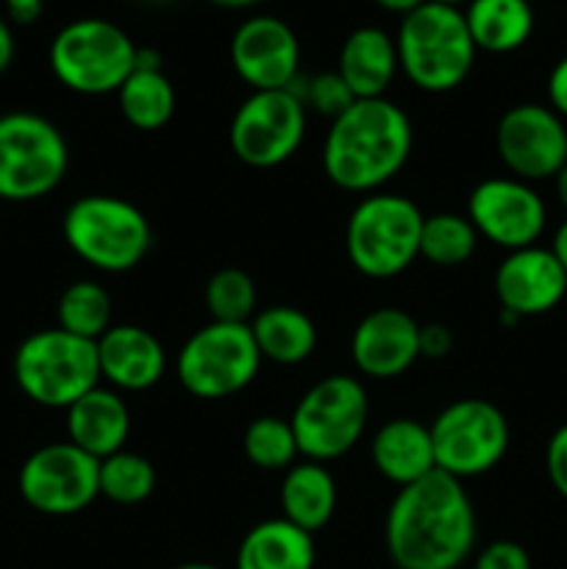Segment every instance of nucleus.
I'll list each match as a JSON object with an SVG mask.
<instances>
[{"mask_svg":"<svg viewBox=\"0 0 567 569\" xmlns=\"http://www.w3.org/2000/svg\"><path fill=\"white\" fill-rule=\"evenodd\" d=\"M384 542L398 569H461L476 548V511L461 481L434 470L400 487Z\"/></svg>","mask_w":567,"mask_h":569,"instance_id":"obj_1","label":"nucleus"},{"mask_svg":"<svg viewBox=\"0 0 567 569\" xmlns=\"http://www.w3.org/2000/svg\"><path fill=\"white\" fill-rule=\"evenodd\" d=\"M411 122L387 98L354 100L331 122L322 144V170L345 192H376L398 176L411 153Z\"/></svg>","mask_w":567,"mask_h":569,"instance_id":"obj_2","label":"nucleus"},{"mask_svg":"<svg viewBox=\"0 0 567 569\" xmlns=\"http://www.w3.org/2000/svg\"><path fill=\"white\" fill-rule=\"evenodd\" d=\"M398 67L422 92H450L461 87L476 61V44L461 9L426 0L400 20Z\"/></svg>","mask_w":567,"mask_h":569,"instance_id":"obj_3","label":"nucleus"},{"mask_svg":"<svg viewBox=\"0 0 567 569\" xmlns=\"http://www.w3.org/2000/svg\"><path fill=\"white\" fill-rule=\"evenodd\" d=\"M67 244L100 272H128L153 248V231L142 211L115 194H87L61 220Z\"/></svg>","mask_w":567,"mask_h":569,"instance_id":"obj_4","label":"nucleus"},{"mask_svg":"<svg viewBox=\"0 0 567 569\" xmlns=\"http://www.w3.org/2000/svg\"><path fill=\"white\" fill-rule=\"evenodd\" d=\"M98 345L61 328L31 333L14 353L17 387L44 409H70L98 387Z\"/></svg>","mask_w":567,"mask_h":569,"instance_id":"obj_5","label":"nucleus"},{"mask_svg":"<svg viewBox=\"0 0 567 569\" xmlns=\"http://www.w3.org/2000/svg\"><path fill=\"white\" fill-rule=\"evenodd\" d=\"M422 220L426 214L404 194L372 192L350 211L345 231L350 264L376 281L400 276L420 256Z\"/></svg>","mask_w":567,"mask_h":569,"instance_id":"obj_6","label":"nucleus"},{"mask_svg":"<svg viewBox=\"0 0 567 569\" xmlns=\"http://www.w3.org/2000/svg\"><path fill=\"white\" fill-rule=\"evenodd\" d=\"M48 61L56 81L70 92L109 94L133 72L137 44L115 22L83 17L56 33Z\"/></svg>","mask_w":567,"mask_h":569,"instance_id":"obj_7","label":"nucleus"},{"mask_svg":"<svg viewBox=\"0 0 567 569\" xmlns=\"http://www.w3.org/2000/svg\"><path fill=\"white\" fill-rule=\"evenodd\" d=\"M67 164L70 150L53 122L33 111L0 117V200L44 198L64 181Z\"/></svg>","mask_w":567,"mask_h":569,"instance_id":"obj_8","label":"nucleus"},{"mask_svg":"<svg viewBox=\"0 0 567 569\" xmlns=\"http://www.w3.org/2000/svg\"><path fill=\"white\" fill-rule=\"evenodd\" d=\"M261 353L248 322H215L195 331L178 353L176 372L192 398L222 400L256 378Z\"/></svg>","mask_w":567,"mask_h":569,"instance_id":"obj_9","label":"nucleus"},{"mask_svg":"<svg viewBox=\"0 0 567 569\" xmlns=\"http://www.w3.org/2000/svg\"><path fill=\"white\" fill-rule=\"evenodd\" d=\"M367 415H370V400L356 378H322L300 398L289 417L298 453L317 465L339 459L361 439Z\"/></svg>","mask_w":567,"mask_h":569,"instance_id":"obj_10","label":"nucleus"},{"mask_svg":"<svg viewBox=\"0 0 567 569\" xmlns=\"http://www.w3.org/2000/svg\"><path fill=\"white\" fill-rule=\"evenodd\" d=\"M437 470L456 478H476L500 465L509 450V422L498 406L478 398L445 406L428 426Z\"/></svg>","mask_w":567,"mask_h":569,"instance_id":"obj_11","label":"nucleus"},{"mask_svg":"<svg viewBox=\"0 0 567 569\" xmlns=\"http://www.w3.org/2000/svg\"><path fill=\"white\" fill-rule=\"evenodd\" d=\"M306 133V106L289 89L253 92L237 109L228 131L233 156L256 170L292 159Z\"/></svg>","mask_w":567,"mask_h":569,"instance_id":"obj_12","label":"nucleus"},{"mask_svg":"<svg viewBox=\"0 0 567 569\" xmlns=\"http://www.w3.org/2000/svg\"><path fill=\"white\" fill-rule=\"evenodd\" d=\"M100 461L72 442H53L33 450L20 467L17 487L33 511L70 517L87 509L100 495Z\"/></svg>","mask_w":567,"mask_h":569,"instance_id":"obj_13","label":"nucleus"},{"mask_svg":"<svg viewBox=\"0 0 567 569\" xmlns=\"http://www.w3.org/2000/svg\"><path fill=\"white\" fill-rule=\"evenodd\" d=\"M495 148L520 181H545L567 164V128L550 106H511L498 122Z\"/></svg>","mask_w":567,"mask_h":569,"instance_id":"obj_14","label":"nucleus"},{"mask_svg":"<svg viewBox=\"0 0 567 569\" xmlns=\"http://www.w3.org/2000/svg\"><path fill=\"white\" fill-rule=\"evenodd\" d=\"M467 220L478 237L504 250L537 244L545 231V203L520 178H487L467 200Z\"/></svg>","mask_w":567,"mask_h":569,"instance_id":"obj_15","label":"nucleus"},{"mask_svg":"<svg viewBox=\"0 0 567 569\" xmlns=\"http://www.w3.org/2000/svg\"><path fill=\"white\" fill-rule=\"evenodd\" d=\"M231 64L253 92L289 89L300 67L298 37L278 17H248L231 37Z\"/></svg>","mask_w":567,"mask_h":569,"instance_id":"obj_16","label":"nucleus"},{"mask_svg":"<svg viewBox=\"0 0 567 569\" xmlns=\"http://www.w3.org/2000/svg\"><path fill=\"white\" fill-rule=\"evenodd\" d=\"M495 295L500 309L523 317H537L556 309L567 295V272L550 248L511 250L495 270Z\"/></svg>","mask_w":567,"mask_h":569,"instance_id":"obj_17","label":"nucleus"},{"mask_svg":"<svg viewBox=\"0 0 567 569\" xmlns=\"http://www.w3.org/2000/svg\"><path fill=\"white\" fill-rule=\"evenodd\" d=\"M356 370L389 381L420 359V326L404 309H376L356 326L350 339Z\"/></svg>","mask_w":567,"mask_h":569,"instance_id":"obj_18","label":"nucleus"},{"mask_svg":"<svg viewBox=\"0 0 567 569\" xmlns=\"http://www.w3.org/2000/svg\"><path fill=\"white\" fill-rule=\"evenodd\" d=\"M94 345L100 378L126 392H145L156 387L167 370L161 342L139 326H111Z\"/></svg>","mask_w":567,"mask_h":569,"instance_id":"obj_19","label":"nucleus"},{"mask_svg":"<svg viewBox=\"0 0 567 569\" xmlns=\"http://www.w3.org/2000/svg\"><path fill=\"white\" fill-rule=\"evenodd\" d=\"M131 433V411L126 400L111 389H89L67 409V442L81 448L92 459L103 461L120 453Z\"/></svg>","mask_w":567,"mask_h":569,"instance_id":"obj_20","label":"nucleus"},{"mask_svg":"<svg viewBox=\"0 0 567 569\" xmlns=\"http://www.w3.org/2000/svg\"><path fill=\"white\" fill-rule=\"evenodd\" d=\"M398 70L395 39L381 28H356L339 48L337 72L356 100L384 98Z\"/></svg>","mask_w":567,"mask_h":569,"instance_id":"obj_21","label":"nucleus"},{"mask_svg":"<svg viewBox=\"0 0 567 569\" xmlns=\"http://www.w3.org/2000/svg\"><path fill=\"white\" fill-rule=\"evenodd\" d=\"M372 465L395 487H409L437 470L431 431L409 417L384 422L372 437Z\"/></svg>","mask_w":567,"mask_h":569,"instance_id":"obj_22","label":"nucleus"},{"mask_svg":"<svg viewBox=\"0 0 567 569\" xmlns=\"http://www.w3.org/2000/svg\"><path fill=\"white\" fill-rule=\"evenodd\" d=\"M237 569H315V539L284 517L265 520L239 542Z\"/></svg>","mask_w":567,"mask_h":569,"instance_id":"obj_23","label":"nucleus"},{"mask_svg":"<svg viewBox=\"0 0 567 569\" xmlns=\"http://www.w3.org/2000/svg\"><path fill=\"white\" fill-rule=\"evenodd\" d=\"M281 509L284 520L298 526L300 531L315 533L326 528L337 509V483L328 467L317 461L289 467L281 487Z\"/></svg>","mask_w":567,"mask_h":569,"instance_id":"obj_24","label":"nucleus"},{"mask_svg":"<svg viewBox=\"0 0 567 569\" xmlns=\"http://www.w3.org/2000/svg\"><path fill=\"white\" fill-rule=\"evenodd\" d=\"M476 50L511 53L534 33V9L528 0H470L461 9Z\"/></svg>","mask_w":567,"mask_h":569,"instance_id":"obj_25","label":"nucleus"},{"mask_svg":"<svg viewBox=\"0 0 567 569\" xmlns=\"http://www.w3.org/2000/svg\"><path fill=\"white\" fill-rule=\"evenodd\" d=\"M261 359L292 367L315 353L317 331L306 311L295 306H267L250 322Z\"/></svg>","mask_w":567,"mask_h":569,"instance_id":"obj_26","label":"nucleus"},{"mask_svg":"<svg viewBox=\"0 0 567 569\" xmlns=\"http://www.w3.org/2000/svg\"><path fill=\"white\" fill-rule=\"evenodd\" d=\"M120 111L128 126L159 131L176 114V89L161 70H133L117 89Z\"/></svg>","mask_w":567,"mask_h":569,"instance_id":"obj_27","label":"nucleus"},{"mask_svg":"<svg viewBox=\"0 0 567 569\" xmlns=\"http://www.w3.org/2000/svg\"><path fill=\"white\" fill-rule=\"evenodd\" d=\"M56 315L61 331L98 342L111 328V298L100 283L76 281L61 292Z\"/></svg>","mask_w":567,"mask_h":569,"instance_id":"obj_28","label":"nucleus"},{"mask_svg":"<svg viewBox=\"0 0 567 569\" xmlns=\"http://www.w3.org/2000/svg\"><path fill=\"white\" fill-rule=\"evenodd\" d=\"M478 231L467 217L442 211L422 220L420 256L437 267H459L476 253Z\"/></svg>","mask_w":567,"mask_h":569,"instance_id":"obj_29","label":"nucleus"},{"mask_svg":"<svg viewBox=\"0 0 567 569\" xmlns=\"http://www.w3.org/2000/svg\"><path fill=\"white\" fill-rule=\"evenodd\" d=\"M98 483L100 495L109 498L111 503L137 506L153 495L156 470L145 456L131 453V450H120V453L100 461Z\"/></svg>","mask_w":567,"mask_h":569,"instance_id":"obj_30","label":"nucleus"},{"mask_svg":"<svg viewBox=\"0 0 567 569\" xmlns=\"http://www.w3.org/2000/svg\"><path fill=\"white\" fill-rule=\"evenodd\" d=\"M242 448L250 465L267 472L289 470L292 461L300 456L289 420H281V417L272 415L256 417V420L245 428Z\"/></svg>","mask_w":567,"mask_h":569,"instance_id":"obj_31","label":"nucleus"},{"mask_svg":"<svg viewBox=\"0 0 567 569\" xmlns=\"http://www.w3.org/2000/svg\"><path fill=\"white\" fill-rule=\"evenodd\" d=\"M206 309L215 322H248L256 311L253 278L237 267L217 270L206 283Z\"/></svg>","mask_w":567,"mask_h":569,"instance_id":"obj_32","label":"nucleus"},{"mask_svg":"<svg viewBox=\"0 0 567 569\" xmlns=\"http://www.w3.org/2000/svg\"><path fill=\"white\" fill-rule=\"evenodd\" d=\"M289 92L298 94L300 103L306 106V111H317L320 117L328 120H337L339 114L350 109L354 103V92L348 89V83L339 78V72H320V76H311L306 81H300V76L295 78Z\"/></svg>","mask_w":567,"mask_h":569,"instance_id":"obj_33","label":"nucleus"},{"mask_svg":"<svg viewBox=\"0 0 567 569\" xmlns=\"http://www.w3.org/2000/svg\"><path fill=\"white\" fill-rule=\"evenodd\" d=\"M472 569H531V556L523 545L511 542V539H498L476 556Z\"/></svg>","mask_w":567,"mask_h":569,"instance_id":"obj_34","label":"nucleus"},{"mask_svg":"<svg viewBox=\"0 0 567 569\" xmlns=\"http://www.w3.org/2000/svg\"><path fill=\"white\" fill-rule=\"evenodd\" d=\"M545 470H548L550 487L567 500V422L556 428L545 450Z\"/></svg>","mask_w":567,"mask_h":569,"instance_id":"obj_35","label":"nucleus"},{"mask_svg":"<svg viewBox=\"0 0 567 569\" xmlns=\"http://www.w3.org/2000/svg\"><path fill=\"white\" fill-rule=\"evenodd\" d=\"M454 350V333L448 326L428 322L420 326V359H445Z\"/></svg>","mask_w":567,"mask_h":569,"instance_id":"obj_36","label":"nucleus"},{"mask_svg":"<svg viewBox=\"0 0 567 569\" xmlns=\"http://www.w3.org/2000/svg\"><path fill=\"white\" fill-rule=\"evenodd\" d=\"M548 98H550V109L565 120L567 117V56L565 59L556 61V67L550 70L548 76Z\"/></svg>","mask_w":567,"mask_h":569,"instance_id":"obj_37","label":"nucleus"},{"mask_svg":"<svg viewBox=\"0 0 567 569\" xmlns=\"http://www.w3.org/2000/svg\"><path fill=\"white\" fill-rule=\"evenodd\" d=\"M6 6V17L17 26H31L42 17L44 11V0H3Z\"/></svg>","mask_w":567,"mask_h":569,"instance_id":"obj_38","label":"nucleus"},{"mask_svg":"<svg viewBox=\"0 0 567 569\" xmlns=\"http://www.w3.org/2000/svg\"><path fill=\"white\" fill-rule=\"evenodd\" d=\"M11 59H14V33H11L9 20L0 14V76L9 70Z\"/></svg>","mask_w":567,"mask_h":569,"instance_id":"obj_39","label":"nucleus"},{"mask_svg":"<svg viewBox=\"0 0 567 569\" xmlns=\"http://www.w3.org/2000/svg\"><path fill=\"white\" fill-rule=\"evenodd\" d=\"M376 6H381L384 11H392V14H400L406 17L409 11H415L417 6H422L426 0H372Z\"/></svg>","mask_w":567,"mask_h":569,"instance_id":"obj_40","label":"nucleus"},{"mask_svg":"<svg viewBox=\"0 0 567 569\" xmlns=\"http://www.w3.org/2000/svg\"><path fill=\"white\" fill-rule=\"evenodd\" d=\"M550 250H554V256H556V259H559V264L565 267V272H567V220L561 222L559 231H556Z\"/></svg>","mask_w":567,"mask_h":569,"instance_id":"obj_41","label":"nucleus"},{"mask_svg":"<svg viewBox=\"0 0 567 569\" xmlns=\"http://www.w3.org/2000/svg\"><path fill=\"white\" fill-rule=\"evenodd\" d=\"M556 194H559V203L567 209V164L556 172Z\"/></svg>","mask_w":567,"mask_h":569,"instance_id":"obj_42","label":"nucleus"},{"mask_svg":"<svg viewBox=\"0 0 567 569\" xmlns=\"http://www.w3.org/2000/svg\"><path fill=\"white\" fill-rule=\"evenodd\" d=\"M209 3L222 6V9H248V6L261 3V0H209Z\"/></svg>","mask_w":567,"mask_h":569,"instance_id":"obj_43","label":"nucleus"},{"mask_svg":"<svg viewBox=\"0 0 567 569\" xmlns=\"http://www.w3.org/2000/svg\"><path fill=\"white\" fill-rule=\"evenodd\" d=\"M176 569H220V567L203 565V561H195V565H181V567H176Z\"/></svg>","mask_w":567,"mask_h":569,"instance_id":"obj_44","label":"nucleus"},{"mask_svg":"<svg viewBox=\"0 0 567 569\" xmlns=\"http://www.w3.org/2000/svg\"><path fill=\"white\" fill-rule=\"evenodd\" d=\"M431 3H442V6H454V9H459L461 3H470V0H431Z\"/></svg>","mask_w":567,"mask_h":569,"instance_id":"obj_45","label":"nucleus"}]
</instances>
